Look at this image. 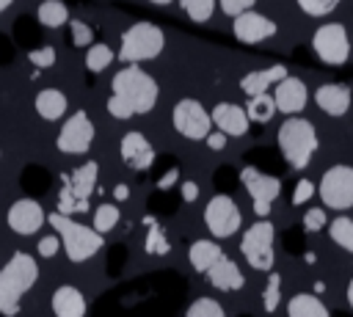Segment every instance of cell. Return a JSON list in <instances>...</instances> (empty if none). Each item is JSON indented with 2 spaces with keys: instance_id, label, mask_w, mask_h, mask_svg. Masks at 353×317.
I'll list each match as a JSON object with an SVG mask.
<instances>
[{
  "instance_id": "obj_14",
  "label": "cell",
  "mask_w": 353,
  "mask_h": 317,
  "mask_svg": "<svg viewBox=\"0 0 353 317\" xmlns=\"http://www.w3.org/2000/svg\"><path fill=\"white\" fill-rule=\"evenodd\" d=\"M234 36L243 41V44H259L270 36H276V22L268 19L265 14H256V11H245L240 17H234Z\"/></svg>"
},
{
  "instance_id": "obj_44",
  "label": "cell",
  "mask_w": 353,
  "mask_h": 317,
  "mask_svg": "<svg viewBox=\"0 0 353 317\" xmlns=\"http://www.w3.org/2000/svg\"><path fill=\"white\" fill-rule=\"evenodd\" d=\"M176 179H179V168H168V174H163V176L157 179V187H160V190H168Z\"/></svg>"
},
{
  "instance_id": "obj_15",
  "label": "cell",
  "mask_w": 353,
  "mask_h": 317,
  "mask_svg": "<svg viewBox=\"0 0 353 317\" xmlns=\"http://www.w3.org/2000/svg\"><path fill=\"white\" fill-rule=\"evenodd\" d=\"M306 99H309V91H306L303 80L287 74L281 83H276L273 102H276V110H279V113L295 116V113H301V110L306 108Z\"/></svg>"
},
{
  "instance_id": "obj_26",
  "label": "cell",
  "mask_w": 353,
  "mask_h": 317,
  "mask_svg": "<svg viewBox=\"0 0 353 317\" xmlns=\"http://www.w3.org/2000/svg\"><path fill=\"white\" fill-rule=\"evenodd\" d=\"M243 110H245L248 121H259V124H265V121L273 119V113H276V102H273L270 94H256V96H248V105H245Z\"/></svg>"
},
{
  "instance_id": "obj_5",
  "label": "cell",
  "mask_w": 353,
  "mask_h": 317,
  "mask_svg": "<svg viewBox=\"0 0 353 317\" xmlns=\"http://www.w3.org/2000/svg\"><path fill=\"white\" fill-rule=\"evenodd\" d=\"M165 47V36L154 22H135L132 28L124 30L119 58L130 66H138L143 61H154Z\"/></svg>"
},
{
  "instance_id": "obj_43",
  "label": "cell",
  "mask_w": 353,
  "mask_h": 317,
  "mask_svg": "<svg viewBox=\"0 0 353 317\" xmlns=\"http://www.w3.org/2000/svg\"><path fill=\"white\" fill-rule=\"evenodd\" d=\"M204 143H207L212 152H221V149L226 146V135H223V132H210V135L204 138Z\"/></svg>"
},
{
  "instance_id": "obj_38",
  "label": "cell",
  "mask_w": 353,
  "mask_h": 317,
  "mask_svg": "<svg viewBox=\"0 0 353 317\" xmlns=\"http://www.w3.org/2000/svg\"><path fill=\"white\" fill-rule=\"evenodd\" d=\"M323 226H328L325 209L312 207V209H306V212H303V229H306V232H320Z\"/></svg>"
},
{
  "instance_id": "obj_31",
  "label": "cell",
  "mask_w": 353,
  "mask_h": 317,
  "mask_svg": "<svg viewBox=\"0 0 353 317\" xmlns=\"http://www.w3.org/2000/svg\"><path fill=\"white\" fill-rule=\"evenodd\" d=\"M91 218H94V232H99V234H105V232H110L116 223H119V207L116 204H99L94 212H91Z\"/></svg>"
},
{
  "instance_id": "obj_25",
  "label": "cell",
  "mask_w": 353,
  "mask_h": 317,
  "mask_svg": "<svg viewBox=\"0 0 353 317\" xmlns=\"http://www.w3.org/2000/svg\"><path fill=\"white\" fill-rule=\"evenodd\" d=\"M36 113L47 121H58L66 113V96L58 88H44L36 94Z\"/></svg>"
},
{
  "instance_id": "obj_29",
  "label": "cell",
  "mask_w": 353,
  "mask_h": 317,
  "mask_svg": "<svg viewBox=\"0 0 353 317\" xmlns=\"http://www.w3.org/2000/svg\"><path fill=\"white\" fill-rule=\"evenodd\" d=\"M328 237H331L339 248H345V251L353 254V218H347V215L334 218V221L328 223Z\"/></svg>"
},
{
  "instance_id": "obj_8",
  "label": "cell",
  "mask_w": 353,
  "mask_h": 317,
  "mask_svg": "<svg viewBox=\"0 0 353 317\" xmlns=\"http://www.w3.org/2000/svg\"><path fill=\"white\" fill-rule=\"evenodd\" d=\"M204 223H207L210 234H215V237L223 240V237L237 234V229H240V223H243V212H240V207H237L234 198L218 193V196H212V198L207 201V207H204Z\"/></svg>"
},
{
  "instance_id": "obj_12",
  "label": "cell",
  "mask_w": 353,
  "mask_h": 317,
  "mask_svg": "<svg viewBox=\"0 0 353 317\" xmlns=\"http://www.w3.org/2000/svg\"><path fill=\"white\" fill-rule=\"evenodd\" d=\"M94 141V124L85 110H77L66 119V124L58 132V149L63 154H85Z\"/></svg>"
},
{
  "instance_id": "obj_42",
  "label": "cell",
  "mask_w": 353,
  "mask_h": 317,
  "mask_svg": "<svg viewBox=\"0 0 353 317\" xmlns=\"http://www.w3.org/2000/svg\"><path fill=\"white\" fill-rule=\"evenodd\" d=\"M108 113H110L113 119H130V116H132V110H130L119 96H113V94H110V99H108Z\"/></svg>"
},
{
  "instance_id": "obj_40",
  "label": "cell",
  "mask_w": 353,
  "mask_h": 317,
  "mask_svg": "<svg viewBox=\"0 0 353 317\" xmlns=\"http://www.w3.org/2000/svg\"><path fill=\"white\" fill-rule=\"evenodd\" d=\"M254 3H256V0H221V11L229 14V17H240V14L251 11Z\"/></svg>"
},
{
  "instance_id": "obj_46",
  "label": "cell",
  "mask_w": 353,
  "mask_h": 317,
  "mask_svg": "<svg viewBox=\"0 0 353 317\" xmlns=\"http://www.w3.org/2000/svg\"><path fill=\"white\" fill-rule=\"evenodd\" d=\"M113 196H116V198H119V201H124V198H127V196H130V187H127V185H124V182H119V185H116V187H113Z\"/></svg>"
},
{
  "instance_id": "obj_2",
  "label": "cell",
  "mask_w": 353,
  "mask_h": 317,
  "mask_svg": "<svg viewBox=\"0 0 353 317\" xmlns=\"http://www.w3.org/2000/svg\"><path fill=\"white\" fill-rule=\"evenodd\" d=\"M110 85H113V96H119L132 110V116L149 113L157 102V94H160L154 77L146 74L141 66H132V63L124 66L121 72H116Z\"/></svg>"
},
{
  "instance_id": "obj_17",
  "label": "cell",
  "mask_w": 353,
  "mask_h": 317,
  "mask_svg": "<svg viewBox=\"0 0 353 317\" xmlns=\"http://www.w3.org/2000/svg\"><path fill=\"white\" fill-rule=\"evenodd\" d=\"M97 176H99V165L94 160L83 163L80 168H74L69 176H63V185L69 187V193L74 196V201L80 204L83 212H88V198L97 187Z\"/></svg>"
},
{
  "instance_id": "obj_34",
  "label": "cell",
  "mask_w": 353,
  "mask_h": 317,
  "mask_svg": "<svg viewBox=\"0 0 353 317\" xmlns=\"http://www.w3.org/2000/svg\"><path fill=\"white\" fill-rule=\"evenodd\" d=\"M279 303H281V276H279V273H270V276H268V287H265V292H262V306H265V311L270 314V311L279 309Z\"/></svg>"
},
{
  "instance_id": "obj_10",
  "label": "cell",
  "mask_w": 353,
  "mask_h": 317,
  "mask_svg": "<svg viewBox=\"0 0 353 317\" xmlns=\"http://www.w3.org/2000/svg\"><path fill=\"white\" fill-rule=\"evenodd\" d=\"M312 47H314V52H317L325 63H331V66L345 63L347 55H350V41H347L345 25H339V22H325V25H320V28L314 30V36H312Z\"/></svg>"
},
{
  "instance_id": "obj_19",
  "label": "cell",
  "mask_w": 353,
  "mask_h": 317,
  "mask_svg": "<svg viewBox=\"0 0 353 317\" xmlns=\"http://www.w3.org/2000/svg\"><path fill=\"white\" fill-rule=\"evenodd\" d=\"M204 276H207V281H210L215 289H221V292H234V289H243V284H245L243 270H240L237 262L229 259V256H221Z\"/></svg>"
},
{
  "instance_id": "obj_16",
  "label": "cell",
  "mask_w": 353,
  "mask_h": 317,
  "mask_svg": "<svg viewBox=\"0 0 353 317\" xmlns=\"http://www.w3.org/2000/svg\"><path fill=\"white\" fill-rule=\"evenodd\" d=\"M119 152H121V160H124L132 171H146V168H152V163H154V146H152L149 138L141 135V132H127V135L121 138Z\"/></svg>"
},
{
  "instance_id": "obj_6",
  "label": "cell",
  "mask_w": 353,
  "mask_h": 317,
  "mask_svg": "<svg viewBox=\"0 0 353 317\" xmlns=\"http://www.w3.org/2000/svg\"><path fill=\"white\" fill-rule=\"evenodd\" d=\"M273 237L276 229L268 218H259L256 223H251L240 240V254L245 256V262L254 270H270L276 256H273Z\"/></svg>"
},
{
  "instance_id": "obj_3",
  "label": "cell",
  "mask_w": 353,
  "mask_h": 317,
  "mask_svg": "<svg viewBox=\"0 0 353 317\" xmlns=\"http://www.w3.org/2000/svg\"><path fill=\"white\" fill-rule=\"evenodd\" d=\"M47 221L55 229V237L61 240V245H63V251L72 262H88L105 243L99 232H94L91 226H85V223H80L69 215L52 212V215H47Z\"/></svg>"
},
{
  "instance_id": "obj_48",
  "label": "cell",
  "mask_w": 353,
  "mask_h": 317,
  "mask_svg": "<svg viewBox=\"0 0 353 317\" xmlns=\"http://www.w3.org/2000/svg\"><path fill=\"white\" fill-rule=\"evenodd\" d=\"M11 3H14V0H0V14H3V11H6Z\"/></svg>"
},
{
  "instance_id": "obj_41",
  "label": "cell",
  "mask_w": 353,
  "mask_h": 317,
  "mask_svg": "<svg viewBox=\"0 0 353 317\" xmlns=\"http://www.w3.org/2000/svg\"><path fill=\"white\" fill-rule=\"evenodd\" d=\"M58 248H61V240L55 234H47L39 240V256H44V259H52L58 254Z\"/></svg>"
},
{
  "instance_id": "obj_30",
  "label": "cell",
  "mask_w": 353,
  "mask_h": 317,
  "mask_svg": "<svg viewBox=\"0 0 353 317\" xmlns=\"http://www.w3.org/2000/svg\"><path fill=\"white\" fill-rule=\"evenodd\" d=\"M110 61H113V50L108 44H91L88 52H85V69L94 72V74L105 72L110 66Z\"/></svg>"
},
{
  "instance_id": "obj_39",
  "label": "cell",
  "mask_w": 353,
  "mask_h": 317,
  "mask_svg": "<svg viewBox=\"0 0 353 317\" xmlns=\"http://www.w3.org/2000/svg\"><path fill=\"white\" fill-rule=\"evenodd\" d=\"M28 61L36 66V69H47L55 63V50L52 47H39V50H30L28 52Z\"/></svg>"
},
{
  "instance_id": "obj_27",
  "label": "cell",
  "mask_w": 353,
  "mask_h": 317,
  "mask_svg": "<svg viewBox=\"0 0 353 317\" xmlns=\"http://www.w3.org/2000/svg\"><path fill=\"white\" fill-rule=\"evenodd\" d=\"M36 17H39V22H41L44 28H61V25L69 22V8H66L61 0H44V3L39 6Z\"/></svg>"
},
{
  "instance_id": "obj_1",
  "label": "cell",
  "mask_w": 353,
  "mask_h": 317,
  "mask_svg": "<svg viewBox=\"0 0 353 317\" xmlns=\"http://www.w3.org/2000/svg\"><path fill=\"white\" fill-rule=\"evenodd\" d=\"M39 281V265L28 251H14L11 259L0 267V314H19L22 295Z\"/></svg>"
},
{
  "instance_id": "obj_22",
  "label": "cell",
  "mask_w": 353,
  "mask_h": 317,
  "mask_svg": "<svg viewBox=\"0 0 353 317\" xmlns=\"http://www.w3.org/2000/svg\"><path fill=\"white\" fill-rule=\"evenodd\" d=\"M284 77H287V66L284 63H276V66H268V69H259V72H248L240 80V88L248 96H256V94H268V88L276 85V83H281Z\"/></svg>"
},
{
  "instance_id": "obj_33",
  "label": "cell",
  "mask_w": 353,
  "mask_h": 317,
  "mask_svg": "<svg viewBox=\"0 0 353 317\" xmlns=\"http://www.w3.org/2000/svg\"><path fill=\"white\" fill-rule=\"evenodd\" d=\"M182 11L193 19V22H207L215 11V0H179Z\"/></svg>"
},
{
  "instance_id": "obj_45",
  "label": "cell",
  "mask_w": 353,
  "mask_h": 317,
  "mask_svg": "<svg viewBox=\"0 0 353 317\" xmlns=\"http://www.w3.org/2000/svg\"><path fill=\"white\" fill-rule=\"evenodd\" d=\"M179 190H182V198H185V201H196V198H199V185H196V182H182Z\"/></svg>"
},
{
  "instance_id": "obj_32",
  "label": "cell",
  "mask_w": 353,
  "mask_h": 317,
  "mask_svg": "<svg viewBox=\"0 0 353 317\" xmlns=\"http://www.w3.org/2000/svg\"><path fill=\"white\" fill-rule=\"evenodd\" d=\"M185 317H226V311H223V306H221L218 300H212V298H196V300L188 306Z\"/></svg>"
},
{
  "instance_id": "obj_4",
  "label": "cell",
  "mask_w": 353,
  "mask_h": 317,
  "mask_svg": "<svg viewBox=\"0 0 353 317\" xmlns=\"http://www.w3.org/2000/svg\"><path fill=\"white\" fill-rule=\"evenodd\" d=\"M279 149L284 154V160L290 163V168L301 171L309 165L312 154L317 152V132L314 124L306 119H295L290 116L281 127H279Z\"/></svg>"
},
{
  "instance_id": "obj_11",
  "label": "cell",
  "mask_w": 353,
  "mask_h": 317,
  "mask_svg": "<svg viewBox=\"0 0 353 317\" xmlns=\"http://www.w3.org/2000/svg\"><path fill=\"white\" fill-rule=\"evenodd\" d=\"M240 182H243V187L248 190V196L254 201V212L259 218H268L270 215V204L281 193V182L276 176H270V174H262V171L251 168V165L240 171Z\"/></svg>"
},
{
  "instance_id": "obj_7",
  "label": "cell",
  "mask_w": 353,
  "mask_h": 317,
  "mask_svg": "<svg viewBox=\"0 0 353 317\" xmlns=\"http://www.w3.org/2000/svg\"><path fill=\"white\" fill-rule=\"evenodd\" d=\"M320 198L328 209L353 207V165H331L320 179Z\"/></svg>"
},
{
  "instance_id": "obj_23",
  "label": "cell",
  "mask_w": 353,
  "mask_h": 317,
  "mask_svg": "<svg viewBox=\"0 0 353 317\" xmlns=\"http://www.w3.org/2000/svg\"><path fill=\"white\" fill-rule=\"evenodd\" d=\"M287 317H331L325 303L312 292H295L287 303Z\"/></svg>"
},
{
  "instance_id": "obj_35",
  "label": "cell",
  "mask_w": 353,
  "mask_h": 317,
  "mask_svg": "<svg viewBox=\"0 0 353 317\" xmlns=\"http://www.w3.org/2000/svg\"><path fill=\"white\" fill-rule=\"evenodd\" d=\"M339 3H342V0H298V6L303 8V14H309V17H325V14H331Z\"/></svg>"
},
{
  "instance_id": "obj_49",
  "label": "cell",
  "mask_w": 353,
  "mask_h": 317,
  "mask_svg": "<svg viewBox=\"0 0 353 317\" xmlns=\"http://www.w3.org/2000/svg\"><path fill=\"white\" fill-rule=\"evenodd\" d=\"M149 3H154V6H165V3H171V0H149Z\"/></svg>"
},
{
  "instance_id": "obj_24",
  "label": "cell",
  "mask_w": 353,
  "mask_h": 317,
  "mask_svg": "<svg viewBox=\"0 0 353 317\" xmlns=\"http://www.w3.org/2000/svg\"><path fill=\"white\" fill-rule=\"evenodd\" d=\"M188 256H190V265H193V270H199V273H207L221 256H223V251H221V245L215 243V240H196L193 245H190V251H188Z\"/></svg>"
},
{
  "instance_id": "obj_47",
  "label": "cell",
  "mask_w": 353,
  "mask_h": 317,
  "mask_svg": "<svg viewBox=\"0 0 353 317\" xmlns=\"http://www.w3.org/2000/svg\"><path fill=\"white\" fill-rule=\"evenodd\" d=\"M347 303H350V309H353V278H350V284H347Z\"/></svg>"
},
{
  "instance_id": "obj_36",
  "label": "cell",
  "mask_w": 353,
  "mask_h": 317,
  "mask_svg": "<svg viewBox=\"0 0 353 317\" xmlns=\"http://www.w3.org/2000/svg\"><path fill=\"white\" fill-rule=\"evenodd\" d=\"M69 30H72V44H74V47H91V41H94V30H91L85 22H80V19H69Z\"/></svg>"
},
{
  "instance_id": "obj_20",
  "label": "cell",
  "mask_w": 353,
  "mask_h": 317,
  "mask_svg": "<svg viewBox=\"0 0 353 317\" xmlns=\"http://www.w3.org/2000/svg\"><path fill=\"white\" fill-rule=\"evenodd\" d=\"M314 102L328 116H345L350 110V88L342 83H325L314 91Z\"/></svg>"
},
{
  "instance_id": "obj_13",
  "label": "cell",
  "mask_w": 353,
  "mask_h": 317,
  "mask_svg": "<svg viewBox=\"0 0 353 317\" xmlns=\"http://www.w3.org/2000/svg\"><path fill=\"white\" fill-rule=\"evenodd\" d=\"M6 221H8L11 232H17V234H33V232L41 229V223L47 221V215H44V209H41L39 201H33V198H19V201H14V204L8 207Z\"/></svg>"
},
{
  "instance_id": "obj_9",
  "label": "cell",
  "mask_w": 353,
  "mask_h": 317,
  "mask_svg": "<svg viewBox=\"0 0 353 317\" xmlns=\"http://www.w3.org/2000/svg\"><path fill=\"white\" fill-rule=\"evenodd\" d=\"M171 121H174V130L190 141H204L212 130V119L210 113L204 110L201 102L196 99H179L174 105V113H171Z\"/></svg>"
},
{
  "instance_id": "obj_37",
  "label": "cell",
  "mask_w": 353,
  "mask_h": 317,
  "mask_svg": "<svg viewBox=\"0 0 353 317\" xmlns=\"http://www.w3.org/2000/svg\"><path fill=\"white\" fill-rule=\"evenodd\" d=\"M317 193V187H314V182L312 179H298L295 182V187H292V207H298V204H306L312 196Z\"/></svg>"
},
{
  "instance_id": "obj_21",
  "label": "cell",
  "mask_w": 353,
  "mask_h": 317,
  "mask_svg": "<svg viewBox=\"0 0 353 317\" xmlns=\"http://www.w3.org/2000/svg\"><path fill=\"white\" fill-rule=\"evenodd\" d=\"M52 314L55 317H85V295L72 287V284H63L52 292Z\"/></svg>"
},
{
  "instance_id": "obj_28",
  "label": "cell",
  "mask_w": 353,
  "mask_h": 317,
  "mask_svg": "<svg viewBox=\"0 0 353 317\" xmlns=\"http://www.w3.org/2000/svg\"><path fill=\"white\" fill-rule=\"evenodd\" d=\"M143 226L149 229V234L143 237V251H146V254L165 256V254L171 251V245H168V240H165L163 229L157 226V221H154V218H143Z\"/></svg>"
},
{
  "instance_id": "obj_18",
  "label": "cell",
  "mask_w": 353,
  "mask_h": 317,
  "mask_svg": "<svg viewBox=\"0 0 353 317\" xmlns=\"http://www.w3.org/2000/svg\"><path fill=\"white\" fill-rule=\"evenodd\" d=\"M210 119H212V124L218 127V132H223L226 138H229V135H232V138L245 135V132H248V124H251L248 116H245V110L237 108V105H232V102H218V105L212 108Z\"/></svg>"
}]
</instances>
